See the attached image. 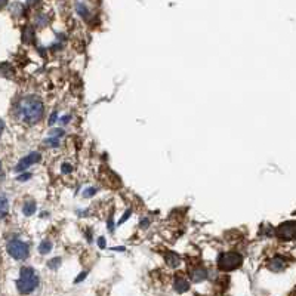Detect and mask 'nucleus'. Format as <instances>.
Wrapping results in <instances>:
<instances>
[{
	"label": "nucleus",
	"mask_w": 296,
	"mask_h": 296,
	"mask_svg": "<svg viewBox=\"0 0 296 296\" xmlns=\"http://www.w3.org/2000/svg\"><path fill=\"white\" fill-rule=\"evenodd\" d=\"M166 262H168L169 267L175 268V267H178L181 264V258H179V255H176L175 252H168L166 254Z\"/></svg>",
	"instance_id": "10"
},
{
	"label": "nucleus",
	"mask_w": 296,
	"mask_h": 296,
	"mask_svg": "<svg viewBox=\"0 0 296 296\" xmlns=\"http://www.w3.org/2000/svg\"><path fill=\"white\" fill-rule=\"evenodd\" d=\"M9 212V203L5 195H0V219L5 218Z\"/></svg>",
	"instance_id": "11"
},
{
	"label": "nucleus",
	"mask_w": 296,
	"mask_h": 296,
	"mask_svg": "<svg viewBox=\"0 0 296 296\" xmlns=\"http://www.w3.org/2000/svg\"><path fill=\"white\" fill-rule=\"evenodd\" d=\"M34 211H36V203L34 202H27L24 205V213L25 215H33Z\"/></svg>",
	"instance_id": "12"
},
{
	"label": "nucleus",
	"mask_w": 296,
	"mask_h": 296,
	"mask_svg": "<svg viewBox=\"0 0 296 296\" xmlns=\"http://www.w3.org/2000/svg\"><path fill=\"white\" fill-rule=\"evenodd\" d=\"M3 127H5V125H3V122L0 120V136H2V132H3Z\"/></svg>",
	"instance_id": "16"
},
{
	"label": "nucleus",
	"mask_w": 296,
	"mask_h": 296,
	"mask_svg": "<svg viewBox=\"0 0 296 296\" xmlns=\"http://www.w3.org/2000/svg\"><path fill=\"white\" fill-rule=\"evenodd\" d=\"M190 289V283L184 278V277H176L175 278V290L179 292V293H184Z\"/></svg>",
	"instance_id": "7"
},
{
	"label": "nucleus",
	"mask_w": 296,
	"mask_h": 296,
	"mask_svg": "<svg viewBox=\"0 0 296 296\" xmlns=\"http://www.w3.org/2000/svg\"><path fill=\"white\" fill-rule=\"evenodd\" d=\"M100 246H101V248H104V240H103V238L100 240Z\"/></svg>",
	"instance_id": "17"
},
{
	"label": "nucleus",
	"mask_w": 296,
	"mask_h": 296,
	"mask_svg": "<svg viewBox=\"0 0 296 296\" xmlns=\"http://www.w3.org/2000/svg\"><path fill=\"white\" fill-rule=\"evenodd\" d=\"M241 264H243V256L237 252H227L218 258V267L222 271L237 270L238 267H241Z\"/></svg>",
	"instance_id": "3"
},
{
	"label": "nucleus",
	"mask_w": 296,
	"mask_h": 296,
	"mask_svg": "<svg viewBox=\"0 0 296 296\" xmlns=\"http://www.w3.org/2000/svg\"><path fill=\"white\" fill-rule=\"evenodd\" d=\"M206 270L205 268H195V270H192L190 273V277L192 281H202V280H205L206 278Z\"/></svg>",
	"instance_id": "9"
},
{
	"label": "nucleus",
	"mask_w": 296,
	"mask_h": 296,
	"mask_svg": "<svg viewBox=\"0 0 296 296\" xmlns=\"http://www.w3.org/2000/svg\"><path fill=\"white\" fill-rule=\"evenodd\" d=\"M71 169H73V168H68V165H65V166L63 168V172L64 173H68V172H70Z\"/></svg>",
	"instance_id": "14"
},
{
	"label": "nucleus",
	"mask_w": 296,
	"mask_h": 296,
	"mask_svg": "<svg viewBox=\"0 0 296 296\" xmlns=\"http://www.w3.org/2000/svg\"><path fill=\"white\" fill-rule=\"evenodd\" d=\"M8 252L14 259H25L28 256V246L21 240H12L8 244Z\"/></svg>",
	"instance_id": "4"
},
{
	"label": "nucleus",
	"mask_w": 296,
	"mask_h": 296,
	"mask_svg": "<svg viewBox=\"0 0 296 296\" xmlns=\"http://www.w3.org/2000/svg\"><path fill=\"white\" fill-rule=\"evenodd\" d=\"M44 107L39 96H24L15 107V116L25 125H34L43 117Z\"/></svg>",
	"instance_id": "1"
},
{
	"label": "nucleus",
	"mask_w": 296,
	"mask_h": 296,
	"mask_svg": "<svg viewBox=\"0 0 296 296\" xmlns=\"http://www.w3.org/2000/svg\"><path fill=\"white\" fill-rule=\"evenodd\" d=\"M39 284V277L34 273L33 268H22L20 280L17 281V287L21 292L22 295H28L31 293Z\"/></svg>",
	"instance_id": "2"
},
{
	"label": "nucleus",
	"mask_w": 296,
	"mask_h": 296,
	"mask_svg": "<svg viewBox=\"0 0 296 296\" xmlns=\"http://www.w3.org/2000/svg\"><path fill=\"white\" fill-rule=\"evenodd\" d=\"M51 251V241L49 240H44L42 244H40V252L42 254H47Z\"/></svg>",
	"instance_id": "13"
},
{
	"label": "nucleus",
	"mask_w": 296,
	"mask_h": 296,
	"mask_svg": "<svg viewBox=\"0 0 296 296\" xmlns=\"http://www.w3.org/2000/svg\"><path fill=\"white\" fill-rule=\"evenodd\" d=\"M275 234L278 238L281 240H292L295 237V222H284L281 224L277 230H275Z\"/></svg>",
	"instance_id": "5"
},
{
	"label": "nucleus",
	"mask_w": 296,
	"mask_h": 296,
	"mask_svg": "<svg viewBox=\"0 0 296 296\" xmlns=\"http://www.w3.org/2000/svg\"><path fill=\"white\" fill-rule=\"evenodd\" d=\"M39 159H40L39 153H31V154H28L27 157H24L21 162L18 163L17 170H22V169H25V168H28L30 165H33V163L39 162Z\"/></svg>",
	"instance_id": "6"
},
{
	"label": "nucleus",
	"mask_w": 296,
	"mask_h": 296,
	"mask_svg": "<svg viewBox=\"0 0 296 296\" xmlns=\"http://www.w3.org/2000/svg\"><path fill=\"white\" fill-rule=\"evenodd\" d=\"M286 267H287V265H286V262H284L283 259H280V258H274V259L268 264V268H270L271 271H274V273H280V271H283Z\"/></svg>",
	"instance_id": "8"
},
{
	"label": "nucleus",
	"mask_w": 296,
	"mask_h": 296,
	"mask_svg": "<svg viewBox=\"0 0 296 296\" xmlns=\"http://www.w3.org/2000/svg\"><path fill=\"white\" fill-rule=\"evenodd\" d=\"M96 190H93V188H90V191H87V192H85V195H92L93 192H95Z\"/></svg>",
	"instance_id": "15"
}]
</instances>
